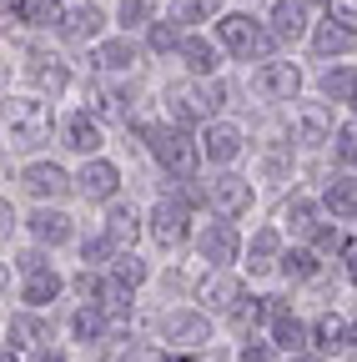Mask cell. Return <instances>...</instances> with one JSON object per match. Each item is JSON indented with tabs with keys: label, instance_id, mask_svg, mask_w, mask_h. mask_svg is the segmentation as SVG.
<instances>
[{
	"label": "cell",
	"instance_id": "f907efd6",
	"mask_svg": "<svg viewBox=\"0 0 357 362\" xmlns=\"http://www.w3.org/2000/svg\"><path fill=\"white\" fill-rule=\"evenodd\" d=\"M352 347H357V322H352Z\"/></svg>",
	"mask_w": 357,
	"mask_h": 362
},
{
	"label": "cell",
	"instance_id": "83f0119b",
	"mask_svg": "<svg viewBox=\"0 0 357 362\" xmlns=\"http://www.w3.org/2000/svg\"><path fill=\"white\" fill-rule=\"evenodd\" d=\"M192 30L187 25H176L171 16H161L151 30H146V51H156V56H176V51H182V40H187Z\"/></svg>",
	"mask_w": 357,
	"mask_h": 362
},
{
	"label": "cell",
	"instance_id": "f1b7e54d",
	"mask_svg": "<svg viewBox=\"0 0 357 362\" xmlns=\"http://www.w3.org/2000/svg\"><path fill=\"white\" fill-rule=\"evenodd\" d=\"M277 272H282L287 282H312V277L322 272V262H317V252H312V247H292V252H282Z\"/></svg>",
	"mask_w": 357,
	"mask_h": 362
},
{
	"label": "cell",
	"instance_id": "1f68e13d",
	"mask_svg": "<svg viewBox=\"0 0 357 362\" xmlns=\"http://www.w3.org/2000/svg\"><path fill=\"white\" fill-rule=\"evenodd\" d=\"M307 337H312V332L297 322V317H292L287 307H277V317H272V342H277L282 352H302V347H307Z\"/></svg>",
	"mask_w": 357,
	"mask_h": 362
},
{
	"label": "cell",
	"instance_id": "8992f818",
	"mask_svg": "<svg viewBox=\"0 0 357 362\" xmlns=\"http://www.w3.org/2000/svg\"><path fill=\"white\" fill-rule=\"evenodd\" d=\"M252 90L262 101H297L302 90V66L297 61H262L252 71Z\"/></svg>",
	"mask_w": 357,
	"mask_h": 362
},
{
	"label": "cell",
	"instance_id": "60d3db41",
	"mask_svg": "<svg viewBox=\"0 0 357 362\" xmlns=\"http://www.w3.org/2000/svg\"><path fill=\"white\" fill-rule=\"evenodd\" d=\"M322 16L337 21V25H347V30H357V0H327Z\"/></svg>",
	"mask_w": 357,
	"mask_h": 362
},
{
	"label": "cell",
	"instance_id": "ab89813d",
	"mask_svg": "<svg viewBox=\"0 0 357 362\" xmlns=\"http://www.w3.org/2000/svg\"><path fill=\"white\" fill-rule=\"evenodd\" d=\"M86 101H91L86 111H96V116H131V111L121 106V96H116V90H106V86H96V90H91Z\"/></svg>",
	"mask_w": 357,
	"mask_h": 362
},
{
	"label": "cell",
	"instance_id": "5b68a950",
	"mask_svg": "<svg viewBox=\"0 0 357 362\" xmlns=\"http://www.w3.org/2000/svg\"><path fill=\"white\" fill-rule=\"evenodd\" d=\"M312 0H272V11H267V30L277 35V45H302L312 40Z\"/></svg>",
	"mask_w": 357,
	"mask_h": 362
},
{
	"label": "cell",
	"instance_id": "d6a6232c",
	"mask_svg": "<svg viewBox=\"0 0 357 362\" xmlns=\"http://www.w3.org/2000/svg\"><path fill=\"white\" fill-rule=\"evenodd\" d=\"M312 342H317V352H342V347H352V327L342 322V317H317Z\"/></svg>",
	"mask_w": 357,
	"mask_h": 362
},
{
	"label": "cell",
	"instance_id": "e0dca14e",
	"mask_svg": "<svg viewBox=\"0 0 357 362\" xmlns=\"http://www.w3.org/2000/svg\"><path fill=\"white\" fill-rule=\"evenodd\" d=\"M161 337H166V347H201L211 337L206 312H166L161 317Z\"/></svg>",
	"mask_w": 357,
	"mask_h": 362
},
{
	"label": "cell",
	"instance_id": "6da1fadb",
	"mask_svg": "<svg viewBox=\"0 0 357 362\" xmlns=\"http://www.w3.org/2000/svg\"><path fill=\"white\" fill-rule=\"evenodd\" d=\"M211 25H216V45L227 56H237V61H267L272 45H277V35L267 30V21H257L247 11H227V16H216Z\"/></svg>",
	"mask_w": 357,
	"mask_h": 362
},
{
	"label": "cell",
	"instance_id": "7402d4cb",
	"mask_svg": "<svg viewBox=\"0 0 357 362\" xmlns=\"http://www.w3.org/2000/svg\"><path fill=\"white\" fill-rule=\"evenodd\" d=\"M106 237L116 242V247H131L141 237V211L131 206V202H111V211H106Z\"/></svg>",
	"mask_w": 357,
	"mask_h": 362
},
{
	"label": "cell",
	"instance_id": "f546056e",
	"mask_svg": "<svg viewBox=\"0 0 357 362\" xmlns=\"http://www.w3.org/2000/svg\"><path fill=\"white\" fill-rule=\"evenodd\" d=\"M61 277H56V272L46 267V272H30V277H25V287H21V302L25 307H46V302H56L61 297Z\"/></svg>",
	"mask_w": 357,
	"mask_h": 362
},
{
	"label": "cell",
	"instance_id": "5bb4252c",
	"mask_svg": "<svg viewBox=\"0 0 357 362\" xmlns=\"http://www.w3.org/2000/svg\"><path fill=\"white\" fill-rule=\"evenodd\" d=\"M197 302H201V312H232L237 302H247L242 297V282L232 277V272H206V277L197 282Z\"/></svg>",
	"mask_w": 357,
	"mask_h": 362
},
{
	"label": "cell",
	"instance_id": "cb8c5ba5",
	"mask_svg": "<svg viewBox=\"0 0 357 362\" xmlns=\"http://www.w3.org/2000/svg\"><path fill=\"white\" fill-rule=\"evenodd\" d=\"M66 0H25V6L16 11V21L21 25H35V30H61V21H66Z\"/></svg>",
	"mask_w": 357,
	"mask_h": 362
},
{
	"label": "cell",
	"instance_id": "d4e9b609",
	"mask_svg": "<svg viewBox=\"0 0 357 362\" xmlns=\"http://www.w3.org/2000/svg\"><path fill=\"white\" fill-rule=\"evenodd\" d=\"M247 267L252 272H272L277 262H282V232H277V226H262V232L252 237V247H247Z\"/></svg>",
	"mask_w": 357,
	"mask_h": 362
},
{
	"label": "cell",
	"instance_id": "7c38bea8",
	"mask_svg": "<svg viewBox=\"0 0 357 362\" xmlns=\"http://www.w3.org/2000/svg\"><path fill=\"white\" fill-rule=\"evenodd\" d=\"M221 56H227V51H221L216 40L197 35V30L182 40V51H176V61H182L187 76H197V81H216V76H221Z\"/></svg>",
	"mask_w": 357,
	"mask_h": 362
},
{
	"label": "cell",
	"instance_id": "bcb514c9",
	"mask_svg": "<svg viewBox=\"0 0 357 362\" xmlns=\"http://www.w3.org/2000/svg\"><path fill=\"white\" fill-rule=\"evenodd\" d=\"M347 277H352V287H357V242L347 247Z\"/></svg>",
	"mask_w": 357,
	"mask_h": 362
},
{
	"label": "cell",
	"instance_id": "e575fe53",
	"mask_svg": "<svg viewBox=\"0 0 357 362\" xmlns=\"http://www.w3.org/2000/svg\"><path fill=\"white\" fill-rule=\"evenodd\" d=\"M211 0H166V16L176 21V25H187V30H197L201 21H211Z\"/></svg>",
	"mask_w": 357,
	"mask_h": 362
},
{
	"label": "cell",
	"instance_id": "b9f144b4",
	"mask_svg": "<svg viewBox=\"0 0 357 362\" xmlns=\"http://www.w3.org/2000/svg\"><path fill=\"white\" fill-rule=\"evenodd\" d=\"M347 242H342V232H337V226H317V237H312V252H342Z\"/></svg>",
	"mask_w": 357,
	"mask_h": 362
},
{
	"label": "cell",
	"instance_id": "d6986e66",
	"mask_svg": "<svg viewBox=\"0 0 357 362\" xmlns=\"http://www.w3.org/2000/svg\"><path fill=\"white\" fill-rule=\"evenodd\" d=\"M21 181H25V192L40 197V202H56V197L71 192V176H66V166H56V161H35V166H25Z\"/></svg>",
	"mask_w": 357,
	"mask_h": 362
},
{
	"label": "cell",
	"instance_id": "681fc988",
	"mask_svg": "<svg viewBox=\"0 0 357 362\" xmlns=\"http://www.w3.org/2000/svg\"><path fill=\"white\" fill-rule=\"evenodd\" d=\"M287 362H317V357H302V352H297V357H287Z\"/></svg>",
	"mask_w": 357,
	"mask_h": 362
},
{
	"label": "cell",
	"instance_id": "4316f807",
	"mask_svg": "<svg viewBox=\"0 0 357 362\" xmlns=\"http://www.w3.org/2000/svg\"><path fill=\"white\" fill-rule=\"evenodd\" d=\"M322 202H327L332 216L352 221V216H357V176H332V181H327V192H322Z\"/></svg>",
	"mask_w": 357,
	"mask_h": 362
},
{
	"label": "cell",
	"instance_id": "484cf974",
	"mask_svg": "<svg viewBox=\"0 0 357 362\" xmlns=\"http://www.w3.org/2000/svg\"><path fill=\"white\" fill-rule=\"evenodd\" d=\"M317 86H322V96H327L332 106H337V101L352 106V101H357V66H327Z\"/></svg>",
	"mask_w": 357,
	"mask_h": 362
},
{
	"label": "cell",
	"instance_id": "f35d334b",
	"mask_svg": "<svg viewBox=\"0 0 357 362\" xmlns=\"http://www.w3.org/2000/svg\"><path fill=\"white\" fill-rule=\"evenodd\" d=\"M332 156L337 161H357V121H342L332 131Z\"/></svg>",
	"mask_w": 357,
	"mask_h": 362
},
{
	"label": "cell",
	"instance_id": "30bf717a",
	"mask_svg": "<svg viewBox=\"0 0 357 362\" xmlns=\"http://www.w3.org/2000/svg\"><path fill=\"white\" fill-rule=\"evenodd\" d=\"M76 192H81L86 202H111V197L121 192V166L106 161V156H86V166H81V176H76Z\"/></svg>",
	"mask_w": 357,
	"mask_h": 362
},
{
	"label": "cell",
	"instance_id": "44dd1931",
	"mask_svg": "<svg viewBox=\"0 0 357 362\" xmlns=\"http://www.w3.org/2000/svg\"><path fill=\"white\" fill-rule=\"evenodd\" d=\"M25 226H30V237H35V242H46V247L71 242V216H66L61 206H40V211H30Z\"/></svg>",
	"mask_w": 357,
	"mask_h": 362
},
{
	"label": "cell",
	"instance_id": "ac0fdd59",
	"mask_svg": "<svg viewBox=\"0 0 357 362\" xmlns=\"http://www.w3.org/2000/svg\"><path fill=\"white\" fill-rule=\"evenodd\" d=\"M312 56H317V61H332V56H347V51H357V30H347V25H337V21H317V25H312Z\"/></svg>",
	"mask_w": 357,
	"mask_h": 362
},
{
	"label": "cell",
	"instance_id": "f6af8a7d",
	"mask_svg": "<svg viewBox=\"0 0 357 362\" xmlns=\"http://www.w3.org/2000/svg\"><path fill=\"white\" fill-rule=\"evenodd\" d=\"M242 362H267V342H247L242 347Z\"/></svg>",
	"mask_w": 357,
	"mask_h": 362
},
{
	"label": "cell",
	"instance_id": "3957f363",
	"mask_svg": "<svg viewBox=\"0 0 357 362\" xmlns=\"http://www.w3.org/2000/svg\"><path fill=\"white\" fill-rule=\"evenodd\" d=\"M146 146H151V156H156L171 176H192L197 161H201V141H192V131L176 126V121H156V126L146 131Z\"/></svg>",
	"mask_w": 357,
	"mask_h": 362
},
{
	"label": "cell",
	"instance_id": "836d02e7",
	"mask_svg": "<svg viewBox=\"0 0 357 362\" xmlns=\"http://www.w3.org/2000/svg\"><path fill=\"white\" fill-rule=\"evenodd\" d=\"M282 221L292 226L297 237H317V226H322L317 221V202H312V197H292L287 211H282Z\"/></svg>",
	"mask_w": 357,
	"mask_h": 362
},
{
	"label": "cell",
	"instance_id": "d590c367",
	"mask_svg": "<svg viewBox=\"0 0 357 362\" xmlns=\"http://www.w3.org/2000/svg\"><path fill=\"white\" fill-rule=\"evenodd\" d=\"M46 322H35V317H11L6 322V342L11 347H35V342H46Z\"/></svg>",
	"mask_w": 357,
	"mask_h": 362
},
{
	"label": "cell",
	"instance_id": "603a6c76",
	"mask_svg": "<svg viewBox=\"0 0 357 362\" xmlns=\"http://www.w3.org/2000/svg\"><path fill=\"white\" fill-rule=\"evenodd\" d=\"M111 16H116V30H121V35H136V30H151V25L161 21V11H156V0H121V6H116Z\"/></svg>",
	"mask_w": 357,
	"mask_h": 362
},
{
	"label": "cell",
	"instance_id": "9a60e30c",
	"mask_svg": "<svg viewBox=\"0 0 357 362\" xmlns=\"http://www.w3.org/2000/svg\"><path fill=\"white\" fill-rule=\"evenodd\" d=\"M166 121L176 126H197V121H211V106H206V90H192V86H166Z\"/></svg>",
	"mask_w": 357,
	"mask_h": 362
},
{
	"label": "cell",
	"instance_id": "ffe728a7",
	"mask_svg": "<svg viewBox=\"0 0 357 362\" xmlns=\"http://www.w3.org/2000/svg\"><path fill=\"white\" fill-rule=\"evenodd\" d=\"M66 146H71V151H81V156H101V146H106L101 121H96L91 111L71 116V121H66Z\"/></svg>",
	"mask_w": 357,
	"mask_h": 362
},
{
	"label": "cell",
	"instance_id": "8d00e7d4",
	"mask_svg": "<svg viewBox=\"0 0 357 362\" xmlns=\"http://www.w3.org/2000/svg\"><path fill=\"white\" fill-rule=\"evenodd\" d=\"M111 277H116V287H121V292H126V287L136 292V287L146 282V262H141V257H131V252H121V257L111 262Z\"/></svg>",
	"mask_w": 357,
	"mask_h": 362
},
{
	"label": "cell",
	"instance_id": "7dc6e473",
	"mask_svg": "<svg viewBox=\"0 0 357 362\" xmlns=\"http://www.w3.org/2000/svg\"><path fill=\"white\" fill-rule=\"evenodd\" d=\"M40 362H66V357L61 352H40Z\"/></svg>",
	"mask_w": 357,
	"mask_h": 362
},
{
	"label": "cell",
	"instance_id": "277c9868",
	"mask_svg": "<svg viewBox=\"0 0 357 362\" xmlns=\"http://www.w3.org/2000/svg\"><path fill=\"white\" fill-rule=\"evenodd\" d=\"M116 25V16L111 11H101L96 0H76V6L66 11V21H61V40H71V45H96V40H106V30Z\"/></svg>",
	"mask_w": 357,
	"mask_h": 362
},
{
	"label": "cell",
	"instance_id": "8fae6325",
	"mask_svg": "<svg viewBox=\"0 0 357 362\" xmlns=\"http://www.w3.org/2000/svg\"><path fill=\"white\" fill-rule=\"evenodd\" d=\"M242 126L237 121H206L201 126V156L211 161V166H232L237 156H242Z\"/></svg>",
	"mask_w": 357,
	"mask_h": 362
},
{
	"label": "cell",
	"instance_id": "4fadbf2b",
	"mask_svg": "<svg viewBox=\"0 0 357 362\" xmlns=\"http://www.w3.org/2000/svg\"><path fill=\"white\" fill-rule=\"evenodd\" d=\"M197 252H201V262H211V267H232L237 262V252H242V237H237V226L221 216V221H211L206 232L197 237Z\"/></svg>",
	"mask_w": 357,
	"mask_h": 362
},
{
	"label": "cell",
	"instance_id": "7bdbcfd3",
	"mask_svg": "<svg viewBox=\"0 0 357 362\" xmlns=\"http://www.w3.org/2000/svg\"><path fill=\"white\" fill-rule=\"evenodd\" d=\"M111 247H116L111 237H86V242H81V257H86V267H91V262H106V257H111Z\"/></svg>",
	"mask_w": 357,
	"mask_h": 362
},
{
	"label": "cell",
	"instance_id": "52a82bcc",
	"mask_svg": "<svg viewBox=\"0 0 357 362\" xmlns=\"http://www.w3.org/2000/svg\"><path fill=\"white\" fill-rule=\"evenodd\" d=\"M206 187H211V211H216V216H227V221L247 216V211H252V202H257V187H252L247 176H237V171L211 176Z\"/></svg>",
	"mask_w": 357,
	"mask_h": 362
},
{
	"label": "cell",
	"instance_id": "f5cc1de1",
	"mask_svg": "<svg viewBox=\"0 0 357 362\" xmlns=\"http://www.w3.org/2000/svg\"><path fill=\"white\" fill-rule=\"evenodd\" d=\"M211 6H221V0H211Z\"/></svg>",
	"mask_w": 357,
	"mask_h": 362
},
{
	"label": "cell",
	"instance_id": "ba28073f",
	"mask_svg": "<svg viewBox=\"0 0 357 362\" xmlns=\"http://www.w3.org/2000/svg\"><path fill=\"white\" fill-rule=\"evenodd\" d=\"M146 232H151L156 247H166V252H171V247H187V242H192V211H187L182 202H171V197H166V202L151 206Z\"/></svg>",
	"mask_w": 357,
	"mask_h": 362
},
{
	"label": "cell",
	"instance_id": "74e56055",
	"mask_svg": "<svg viewBox=\"0 0 357 362\" xmlns=\"http://www.w3.org/2000/svg\"><path fill=\"white\" fill-rule=\"evenodd\" d=\"M71 332H76L81 342H96V337L106 332V312H101V307H81V312L71 317Z\"/></svg>",
	"mask_w": 357,
	"mask_h": 362
},
{
	"label": "cell",
	"instance_id": "4dcf8cb0",
	"mask_svg": "<svg viewBox=\"0 0 357 362\" xmlns=\"http://www.w3.org/2000/svg\"><path fill=\"white\" fill-rule=\"evenodd\" d=\"M30 76H35L40 90H51V96H61V90L71 86V71H66V61H56V56H30Z\"/></svg>",
	"mask_w": 357,
	"mask_h": 362
},
{
	"label": "cell",
	"instance_id": "7a4b0ae2",
	"mask_svg": "<svg viewBox=\"0 0 357 362\" xmlns=\"http://www.w3.org/2000/svg\"><path fill=\"white\" fill-rule=\"evenodd\" d=\"M56 126V106L46 96H6V136L11 146H40Z\"/></svg>",
	"mask_w": 357,
	"mask_h": 362
},
{
	"label": "cell",
	"instance_id": "9c48e42d",
	"mask_svg": "<svg viewBox=\"0 0 357 362\" xmlns=\"http://www.w3.org/2000/svg\"><path fill=\"white\" fill-rule=\"evenodd\" d=\"M141 51H146V45H141L136 35H106V40L91 45V66L106 71V76H116V71H136V66H141Z\"/></svg>",
	"mask_w": 357,
	"mask_h": 362
},
{
	"label": "cell",
	"instance_id": "2e32d148",
	"mask_svg": "<svg viewBox=\"0 0 357 362\" xmlns=\"http://www.w3.org/2000/svg\"><path fill=\"white\" fill-rule=\"evenodd\" d=\"M332 131H337V121H332L327 101H302V111H297V141L302 146H332Z\"/></svg>",
	"mask_w": 357,
	"mask_h": 362
},
{
	"label": "cell",
	"instance_id": "c3c4849f",
	"mask_svg": "<svg viewBox=\"0 0 357 362\" xmlns=\"http://www.w3.org/2000/svg\"><path fill=\"white\" fill-rule=\"evenodd\" d=\"M0 362H21V357H16V347H6V357H0Z\"/></svg>",
	"mask_w": 357,
	"mask_h": 362
},
{
	"label": "cell",
	"instance_id": "ee69618b",
	"mask_svg": "<svg viewBox=\"0 0 357 362\" xmlns=\"http://www.w3.org/2000/svg\"><path fill=\"white\" fill-rule=\"evenodd\" d=\"M16 267L30 277V272H46V257H40V252H21V257H16Z\"/></svg>",
	"mask_w": 357,
	"mask_h": 362
},
{
	"label": "cell",
	"instance_id": "816d5d0a",
	"mask_svg": "<svg viewBox=\"0 0 357 362\" xmlns=\"http://www.w3.org/2000/svg\"><path fill=\"white\" fill-rule=\"evenodd\" d=\"M352 116H357V101H352Z\"/></svg>",
	"mask_w": 357,
	"mask_h": 362
}]
</instances>
